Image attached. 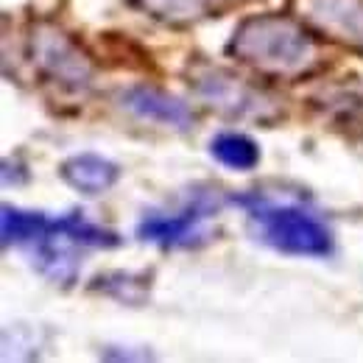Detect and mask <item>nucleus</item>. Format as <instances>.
<instances>
[{
  "label": "nucleus",
  "instance_id": "f257e3e1",
  "mask_svg": "<svg viewBox=\"0 0 363 363\" xmlns=\"http://www.w3.org/2000/svg\"><path fill=\"white\" fill-rule=\"evenodd\" d=\"M229 53L269 79H302L318 70V45L311 28L302 20L282 14H257L246 17L232 40Z\"/></svg>",
  "mask_w": 363,
  "mask_h": 363
},
{
  "label": "nucleus",
  "instance_id": "f03ea898",
  "mask_svg": "<svg viewBox=\"0 0 363 363\" xmlns=\"http://www.w3.org/2000/svg\"><path fill=\"white\" fill-rule=\"evenodd\" d=\"M249 210V221L257 227V238L277 252L296 257H327L333 252L330 229L302 207L272 204L260 196L235 199Z\"/></svg>",
  "mask_w": 363,
  "mask_h": 363
},
{
  "label": "nucleus",
  "instance_id": "7ed1b4c3",
  "mask_svg": "<svg viewBox=\"0 0 363 363\" xmlns=\"http://www.w3.org/2000/svg\"><path fill=\"white\" fill-rule=\"evenodd\" d=\"M121 238L109 229L90 224L84 216L70 213L62 218H48L45 229L34 240V260L37 269L45 274L50 282L73 285L79 279V246H118Z\"/></svg>",
  "mask_w": 363,
  "mask_h": 363
},
{
  "label": "nucleus",
  "instance_id": "20e7f679",
  "mask_svg": "<svg viewBox=\"0 0 363 363\" xmlns=\"http://www.w3.org/2000/svg\"><path fill=\"white\" fill-rule=\"evenodd\" d=\"M28 56L34 73L50 90L62 95H84L92 87V62L59 28H34V34L28 37Z\"/></svg>",
  "mask_w": 363,
  "mask_h": 363
},
{
  "label": "nucleus",
  "instance_id": "39448f33",
  "mask_svg": "<svg viewBox=\"0 0 363 363\" xmlns=\"http://www.w3.org/2000/svg\"><path fill=\"white\" fill-rule=\"evenodd\" d=\"M294 9L311 31L363 53V0H294Z\"/></svg>",
  "mask_w": 363,
  "mask_h": 363
},
{
  "label": "nucleus",
  "instance_id": "423d86ee",
  "mask_svg": "<svg viewBox=\"0 0 363 363\" xmlns=\"http://www.w3.org/2000/svg\"><path fill=\"white\" fill-rule=\"evenodd\" d=\"M218 213V199L213 193H196L179 213L171 216H145V221L137 227V235L143 240L160 243L165 249L171 246H187L193 235L199 232V224Z\"/></svg>",
  "mask_w": 363,
  "mask_h": 363
},
{
  "label": "nucleus",
  "instance_id": "0eeeda50",
  "mask_svg": "<svg viewBox=\"0 0 363 363\" xmlns=\"http://www.w3.org/2000/svg\"><path fill=\"white\" fill-rule=\"evenodd\" d=\"M121 104H123V109H129L132 115H137L140 121H148V123H162L171 129H187L193 123L190 106L157 87H145V84L129 87L121 92Z\"/></svg>",
  "mask_w": 363,
  "mask_h": 363
},
{
  "label": "nucleus",
  "instance_id": "6e6552de",
  "mask_svg": "<svg viewBox=\"0 0 363 363\" xmlns=\"http://www.w3.org/2000/svg\"><path fill=\"white\" fill-rule=\"evenodd\" d=\"M196 90L201 92L213 106L218 109H227L235 115H243V112H255L260 106L257 95L249 90L240 79L229 76L224 70H213L207 67L204 73H196Z\"/></svg>",
  "mask_w": 363,
  "mask_h": 363
},
{
  "label": "nucleus",
  "instance_id": "1a4fd4ad",
  "mask_svg": "<svg viewBox=\"0 0 363 363\" xmlns=\"http://www.w3.org/2000/svg\"><path fill=\"white\" fill-rule=\"evenodd\" d=\"M121 177L118 165L101 154H76L62 162V179L84 196L106 193Z\"/></svg>",
  "mask_w": 363,
  "mask_h": 363
},
{
  "label": "nucleus",
  "instance_id": "9d476101",
  "mask_svg": "<svg viewBox=\"0 0 363 363\" xmlns=\"http://www.w3.org/2000/svg\"><path fill=\"white\" fill-rule=\"evenodd\" d=\"M129 3L162 23H193L218 11L232 0H129Z\"/></svg>",
  "mask_w": 363,
  "mask_h": 363
},
{
  "label": "nucleus",
  "instance_id": "9b49d317",
  "mask_svg": "<svg viewBox=\"0 0 363 363\" xmlns=\"http://www.w3.org/2000/svg\"><path fill=\"white\" fill-rule=\"evenodd\" d=\"M210 151L221 165H227L232 171H255L260 162L257 143L249 135H240V132H224V135L213 137Z\"/></svg>",
  "mask_w": 363,
  "mask_h": 363
},
{
  "label": "nucleus",
  "instance_id": "f8f14e48",
  "mask_svg": "<svg viewBox=\"0 0 363 363\" xmlns=\"http://www.w3.org/2000/svg\"><path fill=\"white\" fill-rule=\"evenodd\" d=\"M45 224L48 216H43V213H26V210L6 204L3 207V246L34 243L40 238V232L45 229Z\"/></svg>",
  "mask_w": 363,
  "mask_h": 363
}]
</instances>
